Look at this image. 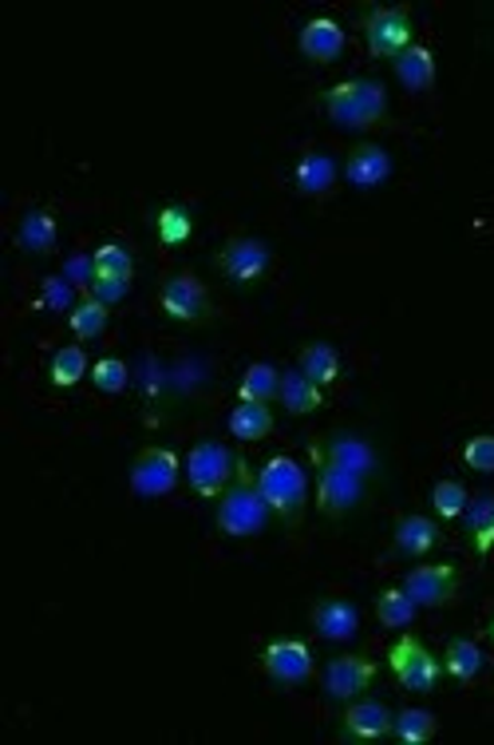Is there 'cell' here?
I'll list each match as a JSON object with an SVG mask.
<instances>
[{
    "label": "cell",
    "mask_w": 494,
    "mask_h": 745,
    "mask_svg": "<svg viewBox=\"0 0 494 745\" xmlns=\"http://www.w3.org/2000/svg\"><path fill=\"white\" fill-rule=\"evenodd\" d=\"M294 178L301 195H329L332 183H337V163H332L329 155H317V151H312V155H305L301 163H297Z\"/></svg>",
    "instance_id": "23"
},
{
    "label": "cell",
    "mask_w": 494,
    "mask_h": 745,
    "mask_svg": "<svg viewBox=\"0 0 494 745\" xmlns=\"http://www.w3.org/2000/svg\"><path fill=\"white\" fill-rule=\"evenodd\" d=\"M281 392V372L274 369L269 361H257L246 369V377H241V389L238 397L241 401H257V405H269Z\"/></svg>",
    "instance_id": "29"
},
{
    "label": "cell",
    "mask_w": 494,
    "mask_h": 745,
    "mask_svg": "<svg viewBox=\"0 0 494 745\" xmlns=\"http://www.w3.org/2000/svg\"><path fill=\"white\" fill-rule=\"evenodd\" d=\"M463 460H467L471 472H494V437H475L467 448H463Z\"/></svg>",
    "instance_id": "37"
},
{
    "label": "cell",
    "mask_w": 494,
    "mask_h": 745,
    "mask_svg": "<svg viewBox=\"0 0 494 745\" xmlns=\"http://www.w3.org/2000/svg\"><path fill=\"white\" fill-rule=\"evenodd\" d=\"M463 516H467L471 548H475L478 555H486V551L494 548V492H478Z\"/></svg>",
    "instance_id": "24"
},
{
    "label": "cell",
    "mask_w": 494,
    "mask_h": 745,
    "mask_svg": "<svg viewBox=\"0 0 494 745\" xmlns=\"http://www.w3.org/2000/svg\"><path fill=\"white\" fill-rule=\"evenodd\" d=\"M388 666H392L395 682H400L403 690H412V694H431L435 682H440V662H435V654H431L420 639H412V634L400 639V643L388 651Z\"/></svg>",
    "instance_id": "5"
},
{
    "label": "cell",
    "mask_w": 494,
    "mask_h": 745,
    "mask_svg": "<svg viewBox=\"0 0 494 745\" xmlns=\"http://www.w3.org/2000/svg\"><path fill=\"white\" fill-rule=\"evenodd\" d=\"M364 40L375 60H388V57L395 60L403 48H412V12L403 9V4L372 9L364 20Z\"/></svg>",
    "instance_id": "6"
},
{
    "label": "cell",
    "mask_w": 494,
    "mask_h": 745,
    "mask_svg": "<svg viewBox=\"0 0 494 745\" xmlns=\"http://www.w3.org/2000/svg\"><path fill=\"white\" fill-rule=\"evenodd\" d=\"M486 666L483 651H478L471 639H451L447 643V654H443V671L451 674L455 682H471L478 678V671Z\"/></svg>",
    "instance_id": "27"
},
{
    "label": "cell",
    "mask_w": 494,
    "mask_h": 745,
    "mask_svg": "<svg viewBox=\"0 0 494 745\" xmlns=\"http://www.w3.org/2000/svg\"><path fill=\"white\" fill-rule=\"evenodd\" d=\"M325 457L329 465L344 468V472H357V476H372L375 472V452L368 440H360L357 432H337L325 448Z\"/></svg>",
    "instance_id": "17"
},
{
    "label": "cell",
    "mask_w": 494,
    "mask_h": 745,
    "mask_svg": "<svg viewBox=\"0 0 494 745\" xmlns=\"http://www.w3.org/2000/svg\"><path fill=\"white\" fill-rule=\"evenodd\" d=\"M127 289H131V278H107V274H95L92 278V298L103 302V306L127 298Z\"/></svg>",
    "instance_id": "38"
},
{
    "label": "cell",
    "mask_w": 494,
    "mask_h": 745,
    "mask_svg": "<svg viewBox=\"0 0 494 745\" xmlns=\"http://www.w3.org/2000/svg\"><path fill=\"white\" fill-rule=\"evenodd\" d=\"M435 540H440V531H435V520H428V516H403L400 523H395V548L403 551V555H428L431 548H435Z\"/></svg>",
    "instance_id": "22"
},
{
    "label": "cell",
    "mask_w": 494,
    "mask_h": 745,
    "mask_svg": "<svg viewBox=\"0 0 494 745\" xmlns=\"http://www.w3.org/2000/svg\"><path fill=\"white\" fill-rule=\"evenodd\" d=\"M178 472H183V465H178V457H174L171 448H147L131 465V488L138 496L155 500V496H166L178 484Z\"/></svg>",
    "instance_id": "7"
},
{
    "label": "cell",
    "mask_w": 494,
    "mask_h": 745,
    "mask_svg": "<svg viewBox=\"0 0 494 745\" xmlns=\"http://www.w3.org/2000/svg\"><path fill=\"white\" fill-rule=\"evenodd\" d=\"M491 639H494V615H491Z\"/></svg>",
    "instance_id": "40"
},
{
    "label": "cell",
    "mask_w": 494,
    "mask_h": 745,
    "mask_svg": "<svg viewBox=\"0 0 494 745\" xmlns=\"http://www.w3.org/2000/svg\"><path fill=\"white\" fill-rule=\"evenodd\" d=\"M392 734L400 737L403 745H423L435 737V714L431 710H400L392 717Z\"/></svg>",
    "instance_id": "30"
},
{
    "label": "cell",
    "mask_w": 494,
    "mask_h": 745,
    "mask_svg": "<svg viewBox=\"0 0 494 745\" xmlns=\"http://www.w3.org/2000/svg\"><path fill=\"white\" fill-rule=\"evenodd\" d=\"M297 369H301L309 381L332 385L340 377V357H337V349H332V345L312 341V345H305V349H301V361H297Z\"/></svg>",
    "instance_id": "26"
},
{
    "label": "cell",
    "mask_w": 494,
    "mask_h": 745,
    "mask_svg": "<svg viewBox=\"0 0 494 745\" xmlns=\"http://www.w3.org/2000/svg\"><path fill=\"white\" fill-rule=\"evenodd\" d=\"M269 508L266 496H261V488H257V480H249L246 465L238 460V484H229L226 492H222V503H218V528L226 531V535H234V540H246V535H261L269 523Z\"/></svg>",
    "instance_id": "2"
},
{
    "label": "cell",
    "mask_w": 494,
    "mask_h": 745,
    "mask_svg": "<svg viewBox=\"0 0 494 745\" xmlns=\"http://www.w3.org/2000/svg\"><path fill=\"white\" fill-rule=\"evenodd\" d=\"M191 231H194V223H191V211H186V206H163V211H158V238H163L166 246L186 243Z\"/></svg>",
    "instance_id": "35"
},
{
    "label": "cell",
    "mask_w": 494,
    "mask_h": 745,
    "mask_svg": "<svg viewBox=\"0 0 494 745\" xmlns=\"http://www.w3.org/2000/svg\"><path fill=\"white\" fill-rule=\"evenodd\" d=\"M392 729V714L388 706L380 702H352L344 710V734L348 737H360V742H375V737H384Z\"/></svg>",
    "instance_id": "18"
},
{
    "label": "cell",
    "mask_w": 494,
    "mask_h": 745,
    "mask_svg": "<svg viewBox=\"0 0 494 745\" xmlns=\"http://www.w3.org/2000/svg\"><path fill=\"white\" fill-rule=\"evenodd\" d=\"M297 44H301L305 57L317 60V64H332V60H340V52H344L348 37L332 17H317L301 29V40H297Z\"/></svg>",
    "instance_id": "14"
},
{
    "label": "cell",
    "mask_w": 494,
    "mask_h": 745,
    "mask_svg": "<svg viewBox=\"0 0 494 745\" xmlns=\"http://www.w3.org/2000/svg\"><path fill=\"white\" fill-rule=\"evenodd\" d=\"M277 401L294 412V417H305V412L321 409L325 392H321V385L309 381L301 369H294V372H281V392H277Z\"/></svg>",
    "instance_id": "19"
},
{
    "label": "cell",
    "mask_w": 494,
    "mask_h": 745,
    "mask_svg": "<svg viewBox=\"0 0 494 745\" xmlns=\"http://www.w3.org/2000/svg\"><path fill=\"white\" fill-rule=\"evenodd\" d=\"M127 377L131 372L120 357H103V361H95V369H92V381L100 392H123L127 389Z\"/></svg>",
    "instance_id": "36"
},
{
    "label": "cell",
    "mask_w": 494,
    "mask_h": 745,
    "mask_svg": "<svg viewBox=\"0 0 494 745\" xmlns=\"http://www.w3.org/2000/svg\"><path fill=\"white\" fill-rule=\"evenodd\" d=\"M238 476V457L229 452L226 445L218 440H202V445L191 448V457H186V480L198 496L214 500L229 488V480Z\"/></svg>",
    "instance_id": "4"
},
{
    "label": "cell",
    "mask_w": 494,
    "mask_h": 745,
    "mask_svg": "<svg viewBox=\"0 0 494 745\" xmlns=\"http://www.w3.org/2000/svg\"><path fill=\"white\" fill-rule=\"evenodd\" d=\"M107 317H111V309L103 306V302L88 298L68 314V326H72V334L80 337V341H95V337L107 329Z\"/></svg>",
    "instance_id": "31"
},
{
    "label": "cell",
    "mask_w": 494,
    "mask_h": 745,
    "mask_svg": "<svg viewBox=\"0 0 494 745\" xmlns=\"http://www.w3.org/2000/svg\"><path fill=\"white\" fill-rule=\"evenodd\" d=\"M95 262V274H107V278H131L135 274V258L123 243H107L92 254Z\"/></svg>",
    "instance_id": "33"
},
{
    "label": "cell",
    "mask_w": 494,
    "mask_h": 745,
    "mask_svg": "<svg viewBox=\"0 0 494 745\" xmlns=\"http://www.w3.org/2000/svg\"><path fill=\"white\" fill-rule=\"evenodd\" d=\"M163 309L174 322H202L210 317V294L194 274H174L163 286Z\"/></svg>",
    "instance_id": "13"
},
{
    "label": "cell",
    "mask_w": 494,
    "mask_h": 745,
    "mask_svg": "<svg viewBox=\"0 0 494 745\" xmlns=\"http://www.w3.org/2000/svg\"><path fill=\"white\" fill-rule=\"evenodd\" d=\"M375 678V662L364 659V654H340L325 666V694L337 702H352L360 698Z\"/></svg>",
    "instance_id": "9"
},
{
    "label": "cell",
    "mask_w": 494,
    "mask_h": 745,
    "mask_svg": "<svg viewBox=\"0 0 494 745\" xmlns=\"http://www.w3.org/2000/svg\"><path fill=\"white\" fill-rule=\"evenodd\" d=\"M55 218L48 211H28L24 223L17 231V243L24 246L28 254H52L55 251Z\"/></svg>",
    "instance_id": "25"
},
{
    "label": "cell",
    "mask_w": 494,
    "mask_h": 745,
    "mask_svg": "<svg viewBox=\"0 0 494 745\" xmlns=\"http://www.w3.org/2000/svg\"><path fill=\"white\" fill-rule=\"evenodd\" d=\"M218 271L226 274L234 286H249L269 271V246L261 238H234L222 246Z\"/></svg>",
    "instance_id": "11"
},
{
    "label": "cell",
    "mask_w": 494,
    "mask_h": 745,
    "mask_svg": "<svg viewBox=\"0 0 494 745\" xmlns=\"http://www.w3.org/2000/svg\"><path fill=\"white\" fill-rule=\"evenodd\" d=\"M325 112L337 127L344 131H368L384 120L388 92L380 80H344V84L325 92Z\"/></svg>",
    "instance_id": "1"
},
{
    "label": "cell",
    "mask_w": 494,
    "mask_h": 745,
    "mask_svg": "<svg viewBox=\"0 0 494 745\" xmlns=\"http://www.w3.org/2000/svg\"><path fill=\"white\" fill-rule=\"evenodd\" d=\"M261 662H266L269 678L281 682V686H301L312 674V651L305 643H297V639H277V643H269Z\"/></svg>",
    "instance_id": "12"
},
{
    "label": "cell",
    "mask_w": 494,
    "mask_h": 745,
    "mask_svg": "<svg viewBox=\"0 0 494 745\" xmlns=\"http://www.w3.org/2000/svg\"><path fill=\"white\" fill-rule=\"evenodd\" d=\"M431 503H435V512H440L443 520H455V516L467 512L471 492L459 484V480H440V484L431 488Z\"/></svg>",
    "instance_id": "34"
},
{
    "label": "cell",
    "mask_w": 494,
    "mask_h": 745,
    "mask_svg": "<svg viewBox=\"0 0 494 745\" xmlns=\"http://www.w3.org/2000/svg\"><path fill=\"white\" fill-rule=\"evenodd\" d=\"M274 432V412L269 405H257V401H241L238 409L229 412V437L238 440H266Z\"/></svg>",
    "instance_id": "21"
},
{
    "label": "cell",
    "mask_w": 494,
    "mask_h": 745,
    "mask_svg": "<svg viewBox=\"0 0 494 745\" xmlns=\"http://www.w3.org/2000/svg\"><path fill=\"white\" fill-rule=\"evenodd\" d=\"M415 611H420V606L412 603V595H408L403 588H388V591H380V599H375V615H380V626H388V631L412 626Z\"/></svg>",
    "instance_id": "28"
},
{
    "label": "cell",
    "mask_w": 494,
    "mask_h": 745,
    "mask_svg": "<svg viewBox=\"0 0 494 745\" xmlns=\"http://www.w3.org/2000/svg\"><path fill=\"white\" fill-rule=\"evenodd\" d=\"M388 175H392V155H388L384 147H375V143L357 147L344 163V178L357 186V191H372V186H380Z\"/></svg>",
    "instance_id": "15"
},
{
    "label": "cell",
    "mask_w": 494,
    "mask_h": 745,
    "mask_svg": "<svg viewBox=\"0 0 494 745\" xmlns=\"http://www.w3.org/2000/svg\"><path fill=\"white\" fill-rule=\"evenodd\" d=\"M364 500V476L344 472L337 465H325L317 476V508L325 516H344Z\"/></svg>",
    "instance_id": "8"
},
{
    "label": "cell",
    "mask_w": 494,
    "mask_h": 745,
    "mask_svg": "<svg viewBox=\"0 0 494 745\" xmlns=\"http://www.w3.org/2000/svg\"><path fill=\"white\" fill-rule=\"evenodd\" d=\"M395 75H400V84L408 92H428L435 84V57H431V48L423 44L403 48L400 57H395Z\"/></svg>",
    "instance_id": "20"
},
{
    "label": "cell",
    "mask_w": 494,
    "mask_h": 745,
    "mask_svg": "<svg viewBox=\"0 0 494 745\" xmlns=\"http://www.w3.org/2000/svg\"><path fill=\"white\" fill-rule=\"evenodd\" d=\"M257 488L266 496V503L281 516L285 523H297L309 500V476L294 457H274L261 472H257Z\"/></svg>",
    "instance_id": "3"
},
{
    "label": "cell",
    "mask_w": 494,
    "mask_h": 745,
    "mask_svg": "<svg viewBox=\"0 0 494 745\" xmlns=\"http://www.w3.org/2000/svg\"><path fill=\"white\" fill-rule=\"evenodd\" d=\"M40 306H44V309H75L72 306V286H68V282H60V278H48Z\"/></svg>",
    "instance_id": "39"
},
{
    "label": "cell",
    "mask_w": 494,
    "mask_h": 745,
    "mask_svg": "<svg viewBox=\"0 0 494 745\" xmlns=\"http://www.w3.org/2000/svg\"><path fill=\"white\" fill-rule=\"evenodd\" d=\"M403 591L412 595L415 606H443L455 599L459 591V571L451 563H423V568L408 571Z\"/></svg>",
    "instance_id": "10"
},
{
    "label": "cell",
    "mask_w": 494,
    "mask_h": 745,
    "mask_svg": "<svg viewBox=\"0 0 494 745\" xmlns=\"http://www.w3.org/2000/svg\"><path fill=\"white\" fill-rule=\"evenodd\" d=\"M312 626L329 643H348L360 631V611L352 603H344V599H329V603H321L312 611Z\"/></svg>",
    "instance_id": "16"
},
{
    "label": "cell",
    "mask_w": 494,
    "mask_h": 745,
    "mask_svg": "<svg viewBox=\"0 0 494 745\" xmlns=\"http://www.w3.org/2000/svg\"><path fill=\"white\" fill-rule=\"evenodd\" d=\"M52 385H60V389H72L75 381H83L88 377V354H83L80 345H64V349H55L52 357Z\"/></svg>",
    "instance_id": "32"
}]
</instances>
